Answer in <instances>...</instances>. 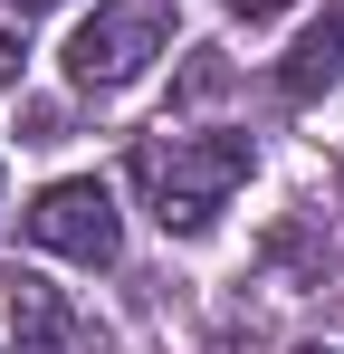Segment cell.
<instances>
[{
    "label": "cell",
    "mask_w": 344,
    "mask_h": 354,
    "mask_svg": "<svg viewBox=\"0 0 344 354\" xmlns=\"http://www.w3.org/2000/svg\"><path fill=\"white\" fill-rule=\"evenodd\" d=\"M134 182H144V201L172 239H201L229 211V192L249 182V134H172L163 124V134L134 144Z\"/></svg>",
    "instance_id": "cell-1"
},
{
    "label": "cell",
    "mask_w": 344,
    "mask_h": 354,
    "mask_svg": "<svg viewBox=\"0 0 344 354\" xmlns=\"http://www.w3.org/2000/svg\"><path fill=\"white\" fill-rule=\"evenodd\" d=\"M163 48H172V10L163 0H106V10L67 39V77H77L86 96H106V86H134Z\"/></svg>",
    "instance_id": "cell-2"
},
{
    "label": "cell",
    "mask_w": 344,
    "mask_h": 354,
    "mask_svg": "<svg viewBox=\"0 0 344 354\" xmlns=\"http://www.w3.org/2000/svg\"><path fill=\"white\" fill-rule=\"evenodd\" d=\"M29 239L57 249V259H77V268H106L115 249H124L115 192H106V182H48V192L29 201Z\"/></svg>",
    "instance_id": "cell-3"
},
{
    "label": "cell",
    "mask_w": 344,
    "mask_h": 354,
    "mask_svg": "<svg viewBox=\"0 0 344 354\" xmlns=\"http://www.w3.org/2000/svg\"><path fill=\"white\" fill-rule=\"evenodd\" d=\"M10 345L19 354H77V316L48 278H10Z\"/></svg>",
    "instance_id": "cell-4"
},
{
    "label": "cell",
    "mask_w": 344,
    "mask_h": 354,
    "mask_svg": "<svg viewBox=\"0 0 344 354\" xmlns=\"http://www.w3.org/2000/svg\"><path fill=\"white\" fill-rule=\"evenodd\" d=\"M335 77H344V0H325V10H316V29L287 48L278 86H287V96H325Z\"/></svg>",
    "instance_id": "cell-5"
},
{
    "label": "cell",
    "mask_w": 344,
    "mask_h": 354,
    "mask_svg": "<svg viewBox=\"0 0 344 354\" xmlns=\"http://www.w3.org/2000/svg\"><path fill=\"white\" fill-rule=\"evenodd\" d=\"M19 58H29V39H19V29H0V86L19 77Z\"/></svg>",
    "instance_id": "cell-6"
},
{
    "label": "cell",
    "mask_w": 344,
    "mask_h": 354,
    "mask_svg": "<svg viewBox=\"0 0 344 354\" xmlns=\"http://www.w3.org/2000/svg\"><path fill=\"white\" fill-rule=\"evenodd\" d=\"M229 10H239V19H278L287 0H229Z\"/></svg>",
    "instance_id": "cell-7"
},
{
    "label": "cell",
    "mask_w": 344,
    "mask_h": 354,
    "mask_svg": "<svg viewBox=\"0 0 344 354\" xmlns=\"http://www.w3.org/2000/svg\"><path fill=\"white\" fill-rule=\"evenodd\" d=\"M29 10H57V0H19V19H29Z\"/></svg>",
    "instance_id": "cell-8"
},
{
    "label": "cell",
    "mask_w": 344,
    "mask_h": 354,
    "mask_svg": "<svg viewBox=\"0 0 344 354\" xmlns=\"http://www.w3.org/2000/svg\"><path fill=\"white\" fill-rule=\"evenodd\" d=\"M296 354H335V345H296Z\"/></svg>",
    "instance_id": "cell-9"
},
{
    "label": "cell",
    "mask_w": 344,
    "mask_h": 354,
    "mask_svg": "<svg viewBox=\"0 0 344 354\" xmlns=\"http://www.w3.org/2000/svg\"><path fill=\"white\" fill-rule=\"evenodd\" d=\"M201 354H239V345H201Z\"/></svg>",
    "instance_id": "cell-10"
}]
</instances>
